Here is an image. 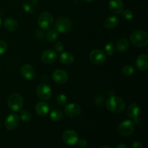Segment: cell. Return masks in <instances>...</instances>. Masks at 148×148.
Masks as SVG:
<instances>
[{
  "mask_svg": "<svg viewBox=\"0 0 148 148\" xmlns=\"http://www.w3.org/2000/svg\"><path fill=\"white\" fill-rule=\"evenodd\" d=\"M41 61L45 64H52L56 62L57 59V53L54 50L47 49L43 51L40 56Z\"/></svg>",
  "mask_w": 148,
  "mask_h": 148,
  "instance_id": "14",
  "label": "cell"
},
{
  "mask_svg": "<svg viewBox=\"0 0 148 148\" xmlns=\"http://www.w3.org/2000/svg\"><path fill=\"white\" fill-rule=\"evenodd\" d=\"M7 49H8V46H7V43L4 42V40H0V55H2L7 51Z\"/></svg>",
  "mask_w": 148,
  "mask_h": 148,
  "instance_id": "31",
  "label": "cell"
},
{
  "mask_svg": "<svg viewBox=\"0 0 148 148\" xmlns=\"http://www.w3.org/2000/svg\"><path fill=\"white\" fill-rule=\"evenodd\" d=\"M20 117L15 114H10L7 116L4 121V126L8 130H13L18 126Z\"/></svg>",
  "mask_w": 148,
  "mask_h": 148,
  "instance_id": "12",
  "label": "cell"
},
{
  "mask_svg": "<svg viewBox=\"0 0 148 148\" xmlns=\"http://www.w3.org/2000/svg\"><path fill=\"white\" fill-rule=\"evenodd\" d=\"M53 48H54L55 51L61 52L64 49V45L62 42H57V43H55V45L53 46Z\"/></svg>",
  "mask_w": 148,
  "mask_h": 148,
  "instance_id": "32",
  "label": "cell"
},
{
  "mask_svg": "<svg viewBox=\"0 0 148 148\" xmlns=\"http://www.w3.org/2000/svg\"><path fill=\"white\" fill-rule=\"evenodd\" d=\"M36 93L40 99L43 101H49L52 96L51 88L46 84H39L36 88Z\"/></svg>",
  "mask_w": 148,
  "mask_h": 148,
  "instance_id": "6",
  "label": "cell"
},
{
  "mask_svg": "<svg viewBox=\"0 0 148 148\" xmlns=\"http://www.w3.org/2000/svg\"><path fill=\"white\" fill-rule=\"evenodd\" d=\"M56 102L60 106H64L66 105L67 103V98L64 94H59L56 97Z\"/></svg>",
  "mask_w": 148,
  "mask_h": 148,
  "instance_id": "29",
  "label": "cell"
},
{
  "mask_svg": "<svg viewBox=\"0 0 148 148\" xmlns=\"http://www.w3.org/2000/svg\"><path fill=\"white\" fill-rule=\"evenodd\" d=\"M104 49H105V51L106 53V54L109 56H113L116 52L115 45H114L113 43H111V42H109V43H106Z\"/></svg>",
  "mask_w": 148,
  "mask_h": 148,
  "instance_id": "26",
  "label": "cell"
},
{
  "mask_svg": "<svg viewBox=\"0 0 148 148\" xmlns=\"http://www.w3.org/2000/svg\"><path fill=\"white\" fill-rule=\"evenodd\" d=\"M68 75L64 70L62 69H56L52 74V79L56 83L59 85H64L68 80Z\"/></svg>",
  "mask_w": 148,
  "mask_h": 148,
  "instance_id": "13",
  "label": "cell"
},
{
  "mask_svg": "<svg viewBox=\"0 0 148 148\" xmlns=\"http://www.w3.org/2000/svg\"><path fill=\"white\" fill-rule=\"evenodd\" d=\"M1 24H2V20H1V17H0V27H1Z\"/></svg>",
  "mask_w": 148,
  "mask_h": 148,
  "instance_id": "39",
  "label": "cell"
},
{
  "mask_svg": "<svg viewBox=\"0 0 148 148\" xmlns=\"http://www.w3.org/2000/svg\"><path fill=\"white\" fill-rule=\"evenodd\" d=\"M64 112L66 115L69 117L75 118L81 114V107L78 104L71 103L66 105L64 108Z\"/></svg>",
  "mask_w": 148,
  "mask_h": 148,
  "instance_id": "11",
  "label": "cell"
},
{
  "mask_svg": "<svg viewBox=\"0 0 148 148\" xmlns=\"http://www.w3.org/2000/svg\"><path fill=\"white\" fill-rule=\"evenodd\" d=\"M72 25V22L69 18L60 17L56 20V24H55V27H56L55 29L57 30L58 33L64 34L70 30Z\"/></svg>",
  "mask_w": 148,
  "mask_h": 148,
  "instance_id": "7",
  "label": "cell"
},
{
  "mask_svg": "<svg viewBox=\"0 0 148 148\" xmlns=\"http://www.w3.org/2000/svg\"><path fill=\"white\" fill-rule=\"evenodd\" d=\"M135 72L134 66H131V65H126V66H123L122 69H121V72L125 76H131Z\"/></svg>",
  "mask_w": 148,
  "mask_h": 148,
  "instance_id": "27",
  "label": "cell"
},
{
  "mask_svg": "<svg viewBox=\"0 0 148 148\" xmlns=\"http://www.w3.org/2000/svg\"><path fill=\"white\" fill-rule=\"evenodd\" d=\"M83 1H85V2H92L94 0H83Z\"/></svg>",
  "mask_w": 148,
  "mask_h": 148,
  "instance_id": "38",
  "label": "cell"
},
{
  "mask_svg": "<svg viewBox=\"0 0 148 148\" xmlns=\"http://www.w3.org/2000/svg\"><path fill=\"white\" fill-rule=\"evenodd\" d=\"M23 7L26 12H34L38 7V0H23Z\"/></svg>",
  "mask_w": 148,
  "mask_h": 148,
  "instance_id": "18",
  "label": "cell"
},
{
  "mask_svg": "<svg viewBox=\"0 0 148 148\" xmlns=\"http://www.w3.org/2000/svg\"><path fill=\"white\" fill-rule=\"evenodd\" d=\"M77 143L79 144V147L82 148L86 147L88 144V141H87L86 140H85V139H81V140H79V141H78Z\"/></svg>",
  "mask_w": 148,
  "mask_h": 148,
  "instance_id": "33",
  "label": "cell"
},
{
  "mask_svg": "<svg viewBox=\"0 0 148 148\" xmlns=\"http://www.w3.org/2000/svg\"><path fill=\"white\" fill-rule=\"evenodd\" d=\"M59 36V33L56 29H50L46 34V39L48 42L53 43L56 41Z\"/></svg>",
  "mask_w": 148,
  "mask_h": 148,
  "instance_id": "24",
  "label": "cell"
},
{
  "mask_svg": "<svg viewBox=\"0 0 148 148\" xmlns=\"http://www.w3.org/2000/svg\"><path fill=\"white\" fill-rule=\"evenodd\" d=\"M43 36H44V35H43V33L41 31V30H37V31H36V36L38 38L42 39L43 38Z\"/></svg>",
  "mask_w": 148,
  "mask_h": 148,
  "instance_id": "35",
  "label": "cell"
},
{
  "mask_svg": "<svg viewBox=\"0 0 148 148\" xmlns=\"http://www.w3.org/2000/svg\"><path fill=\"white\" fill-rule=\"evenodd\" d=\"M119 24V19L116 16H109L106 18L103 22L104 27L108 30L115 28Z\"/></svg>",
  "mask_w": 148,
  "mask_h": 148,
  "instance_id": "19",
  "label": "cell"
},
{
  "mask_svg": "<svg viewBox=\"0 0 148 148\" xmlns=\"http://www.w3.org/2000/svg\"><path fill=\"white\" fill-rule=\"evenodd\" d=\"M7 106L14 111H19L23 108V99L19 93H13L7 99Z\"/></svg>",
  "mask_w": 148,
  "mask_h": 148,
  "instance_id": "4",
  "label": "cell"
},
{
  "mask_svg": "<svg viewBox=\"0 0 148 148\" xmlns=\"http://www.w3.org/2000/svg\"><path fill=\"white\" fill-rule=\"evenodd\" d=\"M20 72H21V75H23V77L26 79H28V80L33 79L35 75H36V72H35L33 66L29 64H23L20 69Z\"/></svg>",
  "mask_w": 148,
  "mask_h": 148,
  "instance_id": "15",
  "label": "cell"
},
{
  "mask_svg": "<svg viewBox=\"0 0 148 148\" xmlns=\"http://www.w3.org/2000/svg\"><path fill=\"white\" fill-rule=\"evenodd\" d=\"M54 23L53 16L49 12H43L39 15L38 19V26L43 30H49L53 26Z\"/></svg>",
  "mask_w": 148,
  "mask_h": 148,
  "instance_id": "3",
  "label": "cell"
},
{
  "mask_svg": "<svg viewBox=\"0 0 148 148\" xmlns=\"http://www.w3.org/2000/svg\"><path fill=\"white\" fill-rule=\"evenodd\" d=\"M115 46L116 50L119 52H125L130 48V42L126 38H120L117 40Z\"/></svg>",
  "mask_w": 148,
  "mask_h": 148,
  "instance_id": "23",
  "label": "cell"
},
{
  "mask_svg": "<svg viewBox=\"0 0 148 148\" xmlns=\"http://www.w3.org/2000/svg\"><path fill=\"white\" fill-rule=\"evenodd\" d=\"M36 111L39 116H44L49 114L50 111V108H49V106L44 101H40L36 104Z\"/></svg>",
  "mask_w": 148,
  "mask_h": 148,
  "instance_id": "20",
  "label": "cell"
},
{
  "mask_svg": "<svg viewBox=\"0 0 148 148\" xmlns=\"http://www.w3.org/2000/svg\"><path fill=\"white\" fill-rule=\"evenodd\" d=\"M100 148H111V147H110L109 145H103V146H102V147H101Z\"/></svg>",
  "mask_w": 148,
  "mask_h": 148,
  "instance_id": "37",
  "label": "cell"
},
{
  "mask_svg": "<svg viewBox=\"0 0 148 148\" xmlns=\"http://www.w3.org/2000/svg\"><path fill=\"white\" fill-rule=\"evenodd\" d=\"M90 60L95 64H102L106 60V56L103 51L94 49L90 53Z\"/></svg>",
  "mask_w": 148,
  "mask_h": 148,
  "instance_id": "9",
  "label": "cell"
},
{
  "mask_svg": "<svg viewBox=\"0 0 148 148\" xmlns=\"http://www.w3.org/2000/svg\"><path fill=\"white\" fill-rule=\"evenodd\" d=\"M121 13H122L123 17L127 20H132V19L133 18V17H134V14H133L132 12L130 10H123V12Z\"/></svg>",
  "mask_w": 148,
  "mask_h": 148,
  "instance_id": "30",
  "label": "cell"
},
{
  "mask_svg": "<svg viewBox=\"0 0 148 148\" xmlns=\"http://www.w3.org/2000/svg\"><path fill=\"white\" fill-rule=\"evenodd\" d=\"M115 148H128V147L124 144H119L118 145H117Z\"/></svg>",
  "mask_w": 148,
  "mask_h": 148,
  "instance_id": "36",
  "label": "cell"
},
{
  "mask_svg": "<svg viewBox=\"0 0 148 148\" xmlns=\"http://www.w3.org/2000/svg\"><path fill=\"white\" fill-rule=\"evenodd\" d=\"M62 140L66 145H75L79 141V136L74 130H68L64 132L62 134Z\"/></svg>",
  "mask_w": 148,
  "mask_h": 148,
  "instance_id": "8",
  "label": "cell"
},
{
  "mask_svg": "<svg viewBox=\"0 0 148 148\" xmlns=\"http://www.w3.org/2000/svg\"><path fill=\"white\" fill-rule=\"evenodd\" d=\"M127 114L130 118L134 119L137 124H140V108L138 105H137L136 103H132L129 106L127 110Z\"/></svg>",
  "mask_w": 148,
  "mask_h": 148,
  "instance_id": "10",
  "label": "cell"
},
{
  "mask_svg": "<svg viewBox=\"0 0 148 148\" xmlns=\"http://www.w3.org/2000/svg\"><path fill=\"white\" fill-rule=\"evenodd\" d=\"M106 107L108 110L114 114H119L125 109L126 104L124 100L120 97L113 95L106 101Z\"/></svg>",
  "mask_w": 148,
  "mask_h": 148,
  "instance_id": "1",
  "label": "cell"
},
{
  "mask_svg": "<svg viewBox=\"0 0 148 148\" xmlns=\"http://www.w3.org/2000/svg\"><path fill=\"white\" fill-rule=\"evenodd\" d=\"M4 25L5 28L10 32L15 31L18 28V23H17V22L14 19L10 18V17L5 19L4 22Z\"/></svg>",
  "mask_w": 148,
  "mask_h": 148,
  "instance_id": "22",
  "label": "cell"
},
{
  "mask_svg": "<svg viewBox=\"0 0 148 148\" xmlns=\"http://www.w3.org/2000/svg\"><path fill=\"white\" fill-rule=\"evenodd\" d=\"M130 40L135 47H145L148 44V34L143 30H134L130 36Z\"/></svg>",
  "mask_w": 148,
  "mask_h": 148,
  "instance_id": "2",
  "label": "cell"
},
{
  "mask_svg": "<svg viewBox=\"0 0 148 148\" xmlns=\"http://www.w3.org/2000/svg\"><path fill=\"white\" fill-rule=\"evenodd\" d=\"M20 119L24 122H29L31 120L32 116L30 111L27 110H22L20 112Z\"/></svg>",
  "mask_w": 148,
  "mask_h": 148,
  "instance_id": "28",
  "label": "cell"
},
{
  "mask_svg": "<svg viewBox=\"0 0 148 148\" xmlns=\"http://www.w3.org/2000/svg\"><path fill=\"white\" fill-rule=\"evenodd\" d=\"M111 12L115 14H120L124 10V4L121 0H110L108 4Z\"/></svg>",
  "mask_w": 148,
  "mask_h": 148,
  "instance_id": "16",
  "label": "cell"
},
{
  "mask_svg": "<svg viewBox=\"0 0 148 148\" xmlns=\"http://www.w3.org/2000/svg\"><path fill=\"white\" fill-rule=\"evenodd\" d=\"M132 148H143V146L140 143L135 141L133 143Z\"/></svg>",
  "mask_w": 148,
  "mask_h": 148,
  "instance_id": "34",
  "label": "cell"
},
{
  "mask_svg": "<svg viewBox=\"0 0 148 148\" xmlns=\"http://www.w3.org/2000/svg\"><path fill=\"white\" fill-rule=\"evenodd\" d=\"M63 118V115L60 110L53 109L50 112V119L53 121H59Z\"/></svg>",
  "mask_w": 148,
  "mask_h": 148,
  "instance_id": "25",
  "label": "cell"
},
{
  "mask_svg": "<svg viewBox=\"0 0 148 148\" xmlns=\"http://www.w3.org/2000/svg\"><path fill=\"white\" fill-rule=\"evenodd\" d=\"M59 61L61 63L65 65H69L72 64L75 61V57H74L73 54L68 51L62 52L59 56Z\"/></svg>",
  "mask_w": 148,
  "mask_h": 148,
  "instance_id": "21",
  "label": "cell"
},
{
  "mask_svg": "<svg viewBox=\"0 0 148 148\" xmlns=\"http://www.w3.org/2000/svg\"><path fill=\"white\" fill-rule=\"evenodd\" d=\"M117 131L119 135L122 137H128L134 131V124L132 120L126 119L119 125Z\"/></svg>",
  "mask_w": 148,
  "mask_h": 148,
  "instance_id": "5",
  "label": "cell"
},
{
  "mask_svg": "<svg viewBox=\"0 0 148 148\" xmlns=\"http://www.w3.org/2000/svg\"><path fill=\"white\" fill-rule=\"evenodd\" d=\"M136 66L140 71H147L148 69V56L147 54H141L137 58Z\"/></svg>",
  "mask_w": 148,
  "mask_h": 148,
  "instance_id": "17",
  "label": "cell"
}]
</instances>
